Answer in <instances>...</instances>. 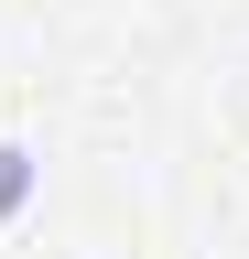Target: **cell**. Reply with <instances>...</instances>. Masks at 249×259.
Returning a JSON list of instances; mask_svg holds the SVG:
<instances>
[{
    "label": "cell",
    "instance_id": "obj_1",
    "mask_svg": "<svg viewBox=\"0 0 249 259\" xmlns=\"http://www.w3.org/2000/svg\"><path fill=\"white\" fill-rule=\"evenodd\" d=\"M33 184H44V162L22 151V141H0V216H22V205H33Z\"/></svg>",
    "mask_w": 249,
    "mask_h": 259
}]
</instances>
